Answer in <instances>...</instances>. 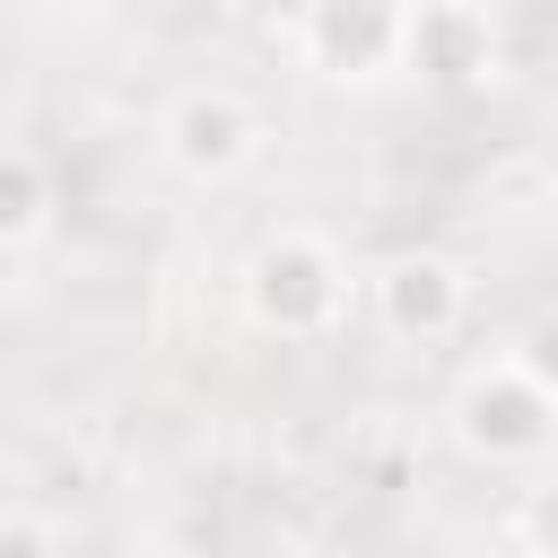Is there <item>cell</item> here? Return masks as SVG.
Masks as SVG:
<instances>
[{
	"mask_svg": "<svg viewBox=\"0 0 558 558\" xmlns=\"http://www.w3.org/2000/svg\"><path fill=\"white\" fill-rule=\"evenodd\" d=\"M349 305V262L314 227H279L244 253V314L270 340H323Z\"/></svg>",
	"mask_w": 558,
	"mask_h": 558,
	"instance_id": "6da1fadb",
	"label": "cell"
},
{
	"mask_svg": "<svg viewBox=\"0 0 558 558\" xmlns=\"http://www.w3.org/2000/svg\"><path fill=\"white\" fill-rule=\"evenodd\" d=\"M453 436H462L471 462L514 471V462H541V453L558 445V401H549L514 357H497V366H471V375H462V392H453Z\"/></svg>",
	"mask_w": 558,
	"mask_h": 558,
	"instance_id": "7a4b0ae2",
	"label": "cell"
},
{
	"mask_svg": "<svg viewBox=\"0 0 558 558\" xmlns=\"http://www.w3.org/2000/svg\"><path fill=\"white\" fill-rule=\"evenodd\" d=\"M288 44L314 78L331 87H375L401 70V44H410V9H384V0H314L288 17Z\"/></svg>",
	"mask_w": 558,
	"mask_h": 558,
	"instance_id": "3957f363",
	"label": "cell"
},
{
	"mask_svg": "<svg viewBox=\"0 0 558 558\" xmlns=\"http://www.w3.org/2000/svg\"><path fill=\"white\" fill-rule=\"evenodd\" d=\"M366 288H375V323H384L392 340H410V349L453 340V331H462V314H471V270H462L453 253H436V244L392 253Z\"/></svg>",
	"mask_w": 558,
	"mask_h": 558,
	"instance_id": "277c9868",
	"label": "cell"
},
{
	"mask_svg": "<svg viewBox=\"0 0 558 558\" xmlns=\"http://www.w3.org/2000/svg\"><path fill=\"white\" fill-rule=\"evenodd\" d=\"M253 140H262V122H253V105H244L235 87H183V96L157 113V148H166V166L192 174V183H227V174L253 157Z\"/></svg>",
	"mask_w": 558,
	"mask_h": 558,
	"instance_id": "5b68a950",
	"label": "cell"
},
{
	"mask_svg": "<svg viewBox=\"0 0 558 558\" xmlns=\"http://www.w3.org/2000/svg\"><path fill=\"white\" fill-rule=\"evenodd\" d=\"M497 61H506V35H497L488 9H471V0H427V9H410L401 70H410L418 87H488Z\"/></svg>",
	"mask_w": 558,
	"mask_h": 558,
	"instance_id": "8992f818",
	"label": "cell"
},
{
	"mask_svg": "<svg viewBox=\"0 0 558 558\" xmlns=\"http://www.w3.org/2000/svg\"><path fill=\"white\" fill-rule=\"evenodd\" d=\"M44 235H52V174L35 148H9L0 157V253L26 262Z\"/></svg>",
	"mask_w": 558,
	"mask_h": 558,
	"instance_id": "52a82bcc",
	"label": "cell"
},
{
	"mask_svg": "<svg viewBox=\"0 0 558 558\" xmlns=\"http://www.w3.org/2000/svg\"><path fill=\"white\" fill-rule=\"evenodd\" d=\"M514 541H523L532 558H558V480L523 488V506H514Z\"/></svg>",
	"mask_w": 558,
	"mask_h": 558,
	"instance_id": "ba28073f",
	"label": "cell"
},
{
	"mask_svg": "<svg viewBox=\"0 0 558 558\" xmlns=\"http://www.w3.org/2000/svg\"><path fill=\"white\" fill-rule=\"evenodd\" d=\"M514 366H523V375L558 401V314H532V323L514 331Z\"/></svg>",
	"mask_w": 558,
	"mask_h": 558,
	"instance_id": "9c48e42d",
	"label": "cell"
},
{
	"mask_svg": "<svg viewBox=\"0 0 558 558\" xmlns=\"http://www.w3.org/2000/svg\"><path fill=\"white\" fill-rule=\"evenodd\" d=\"M0 558H61V541H52V523H44V514L9 506V523H0Z\"/></svg>",
	"mask_w": 558,
	"mask_h": 558,
	"instance_id": "30bf717a",
	"label": "cell"
},
{
	"mask_svg": "<svg viewBox=\"0 0 558 558\" xmlns=\"http://www.w3.org/2000/svg\"><path fill=\"white\" fill-rule=\"evenodd\" d=\"M549 227H558V183H549Z\"/></svg>",
	"mask_w": 558,
	"mask_h": 558,
	"instance_id": "8fae6325",
	"label": "cell"
}]
</instances>
